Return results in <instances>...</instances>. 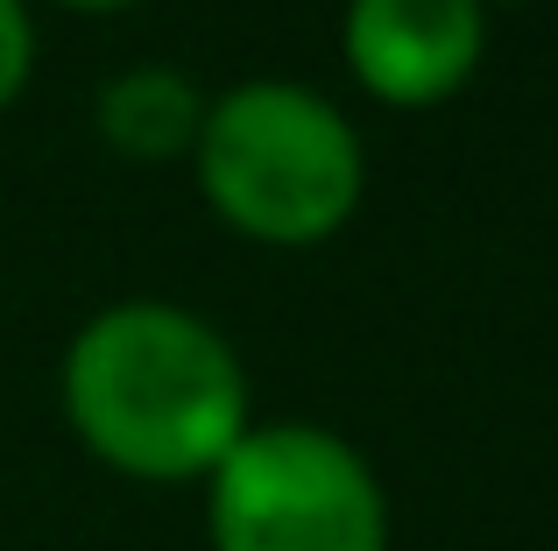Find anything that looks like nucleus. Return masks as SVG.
<instances>
[{
  "mask_svg": "<svg viewBox=\"0 0 558 551\" xmlns=\"http://www.w3.org/2000/svg\"><path fill=\"white\" fill-rule=\"evenodd\" d=\"M57 411L85 460L142 488H205L255 425L247 360L170 297L99 304L57 360Z\"/></svg>",
  "mask_w": 558,
  "mask_h": 551,
  "instance_id": "1",
  "label": "nucleus"
},
{
  "mask_svg": "<svg viewBox=\"0 0 558 551\" xmlns=\"http://www.w3.org/2000/svg\"><path fill=\"white\" fill-rule=\"evenodd\" d=\"M184 163L205 212L276 255L340 241L368 198V142L340 99L304 78H241L213 93Z\"/></svg>",
  "mask_w": 558,
  "mask_h": 551,
  "instance_id": "2",
  "label": "nucleus"
},
{
  "mask_svg": "<svg viewBox=\"0 0 558 551\" xmlns=\"http://www.w3.org/2000/svg\"><path fill=\"white\" fill-rule=\"evenodd\" d=\"M389 488L354 439L312 417H255L205 474L213 551H389Z\"/></svg>",
  "mask_w": 558,
  "mask_h": 551,
  "instance_id": "3",
  "label": "nucleus"
},
{
  "mask_svg": "<svg viewBox=\"0 0 558 551\" xmlns=\"http://www.w3.org/2000/svg\"><path fill=\"white\" fill-rule=\"evenodd\" d=\"M488 57L481 0H347L340 64L375 107L432 113L474 85Z\"/></svg>",
  "mask_w": 558,
  "mask_h": 551,
  "instance_id": "4",
  "label": "nucleus"
},
{
  "mask_svg": "<svg viewBox=\"0 0 558 551\" xmlns=\"http://www.w3.org/2000/svg\"><path fill=\"white\" fill-rule=\"evenodd\" d=\"M205 85L184 64H121L93 93V127L128 163H184L205 121Z\"/></svg>",
  "mask_w": 558,
  "mask_h": 551,
  "instance_id": "5",
  "label": "nucleus"
},
{
  "mask_svg": "<svg viewBox=\"0 0 558 551\" xmlns=\"http://www.w3.org/2000/svg\"><path fill=\"white\" fill-rule=\"evenodd\" d=\"M36 50H43L36 8H28V0H0V113L28 93V78H36Z\"/></svg>",
  "mask_w": 558,
  "mask_h": 551,
  "instance_id": "6",
  "label": "nucleus"
},
{
  "mask_svg": "<svg viewBox=\"0 0 558 551\" xmlns=\"http://www.w3.org/2000/svg\"><path fill=\"white\" fill-rule=\"evenodd\" d=\"M36 8V0H28ZM43 8H57V14H128V8H142V0H43Z\"/></svg>",
  "mask_w": 558,
  "mask_h": 551,
  "instance_id": "7",
  "label": "nucleus"
},
{
  "mask_svg": "<svg viewBox=\"0 0 558 551\" xmlns=\"http://www.w3.org/2000/svg\"><path fill=\"white\" fill-rule=\"evenodd\" d=\"M481 8H531V0H481Z\"/></svg>",
  "mask_w": 558,
  "mask_h": 551,
  "instance_id": "8",
  "label": "nucleus"
}]
</instances>
